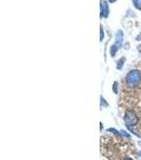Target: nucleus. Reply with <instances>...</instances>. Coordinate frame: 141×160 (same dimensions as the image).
<instances>
[{
    "label": "nucleus",
    "instance_id": "obj_10",
    "mask_svg": "<svg viewBox=\"0 0 141 160\" xmlns=\"http://www.w3.org/2000/svg\"><path fill=\"white\" fill-rule=\"evenodd\" d=\"M109 1H110V2H115L116 0H109Z\"/></svg>",
    "mask_w": 141,
    "mask_h": 160
},
{
    "label": "nucleus",
    "instance_id": "obj_5",
    "mask_svg": "<svg viewBox=\"0 0 141 160\" xmlns=\"http://www.w3.org/2000/svg\"><path fill=\"white\" fill-rule=\"evenodd\" d=\"M118 49H119V46H118V45H113V46L110 47V55L113 56V57L116 55Z\"/></svg>",
    "mask_w": 141,
    "mask_h": 160
},
{
    "label": "nucleus",
    "instance_id": "obj_3",
    "mask_svg": "<svg viewBox=\"0 0 141 160\" xmlns=\"http://www.w3.org/2000/svg\"><path fill=\"white\" fill-rule=\"evenodd\" d=\"M108 16V6L104 0H101V17Z\"/></svg>",
    "mask_w": 141,
    "mask_h": 160
},
{
    "label": "nucleus",
    "instance_id": "obj_9",
    "mask_svg": "<svg viewBox=\"0 0 141 160\" xmlns=\"http://www.w3.org/2000/svg\"><path fill=\"white\" fill-rule=\"evenodd\" d=\"M114 91H115V93H117V82H115V84H114Z\"/></svg>",
    "mask_w": 141,
    "mask_h": 160
},
{
    "label": "nucleus",
    "instance_id": "obj_4",
    "mask_svg": "<svg viewBox=\"0 0 141 160\" xmlns=\"http://www.w3.org/2000/svg\"><path fill=\"white\" fill-rule=\"evenodd\" d=\"M122 40H123V33H122V31L119 30L117 32V34H116V42H117V44L116 45H118V46H121L122 45Z\"/></svg>",
    "mask_w": 141,
    "mask_h": 160
},
{
    "label": "nucleus",
    "instance_id": "obj_2",
    "mask_svg": "<svg viewBox=\"0 0 141 160\" xmlns=\"http://www.w3.org/2000/svg\"><path fill=\"white\" fill-rule=\"evenodd\" d=\"M124 121H125V124H126L127 126H131V127H133V126H135L136 124H137L138 119H137V115H136L135 112L129 110V111L125 112Z\"/></svg>",
    "mask_w": 141,
    "mask_h": 160
},
{
    "label": "nucleus",
    "instance_id": "obj_11",
    "mask_svg": "<svg viewBox=\"0 0 141 160\" xmlns=\"http://www.w3.org/2000/svg\"><path fill=\"white\" fill-rule=\"evenodd\" d=\"M124 160H133V159H131V158H126V159H124Z\"/></svg>",
    "mask_w": 141,
    "mask_h": 160
},
{
    "label": "nucleus",
    "instance_id": "obj_1",
    "mask_svg": "<svg viewBox=\"0 0 141 160\" xmlns=\"http://www.w3.org/2000/svg\"><path fill=\"white\" fill-rule=\"evenodd\" d=\"M141 82V73L138 69H133L126 76V84L131 88H135Z\"/></svg>",
    "mask_w": 141,
    "mask_h": 160
},
{
    "label": "nucleus",
    "instance_id": "obj_7",
    "mask_svg": "<svg viewBox=\"0 0 141 160\" xmlns=\"http://www.w3.org/2000/svg\"><path fill=\"white\" fill-rule=\"evenodd\" d=\"M124 61H125V59H124V58H122L120 62H118V66H117L118 69H121V68H122V65H123V63H124Z\"/></svg>",
    "mask_w": 141,
    "mask_h": 160
},
{
    "label": "nucleus",
    "instance_id": "obj_8",
    "mask_svg": "<svg viewBox=\"0 0 141 160\" xmlns=\"http://www.w3.org/2000/svg\"><path fill=\"white\" fill-rule=\"evenodd\" d=\"M103 37H104V33H103V29H102V27H101V37H100L101 41L103 40Z\"/></svg>",
    "mask_w": 141,
    "mask_h": 160
},
{
    "label": "nucleus",
    "instance_id": "obj_6",
    "mask_svg": "<svg viewBox=\"0 0 141 160\" xmlns=\"http://www.w3.org/2000/svg\"><path fill=\"white\" fill-rule=\"evenodd\" d=\"M133 3L137 9H141V0H133Z\"/></svg>",
    "mask_w": 141,
    "mask_h": 160
}]
</instances>
